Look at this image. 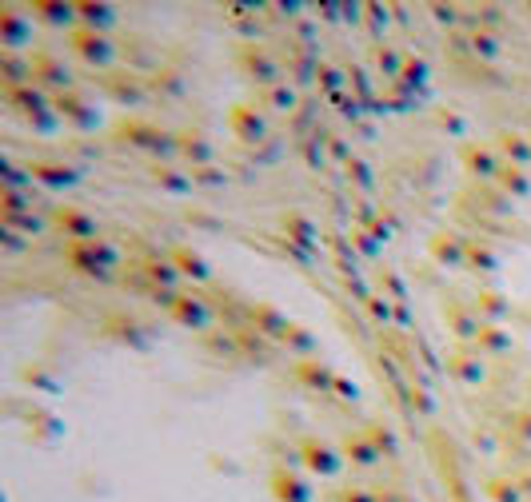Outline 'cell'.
I'll use <instances>...</instances> for the list:
<instances>
[{"label":"cell","mask_w":531,"mask_h":502,"mask_svg":"<svg viewBox=\"0 0 531 502\" xmlns=\"http://www.w3.org/2000/svg\"><path fill=\"white\" fill-rule=\"evenodd\" d=\"M492 144H496V152H499L504 164H516V168L531 164V136L519 132V128H499Z\"/></svg>","instance_id":"44dd1931"},{"label":"cell","mask_w":531,"mask_h":502,"mask_svg":"<svg viewBox=\"0 0 531 502\" xmlns=\"http://www.w3.org/2000/svg\"><path fill=\"white\" fill-rule=\"evenodd\" d=\"M472 311L479 315V323H496V327H504V319L512 315V299L499 295L496 287H479L476 295H472Z\"/></svg>","instance_id":"603a6c76"},{"label":"cell","mask_w":531,"mask_h":502,"mask_svg":"<svg viewBox=\"0 0 531 502\" xmlns=\"http://www.w3.org/2000/svg\"><path fill=\"white\" fill-rule=\"evenodd\" d=\"M28 36H33V16L16 13L13 5L0 8V44H5V53H16V48H25Z\"/></svg>","instance_id":"d6986e66"},{"label":"cell","mask_w":531,"mask_h":502,"mask_svg":"<svg viewBox=\"0 0 531 502\" xmlns=\"http://www.w3.org/2000/svg\"><path fill=\"white\" fill-rule=\"evenodd\" d=\"M96 84H100V92L113 100V104H124V108L144 104V96H148L144 80L133 76V72H100Z\"/></svg>","instance_id":"4fadbf2b"},{"label":"cell","mask_w":531,"mask_h":502,"mask_svg":"<svg viewBox=\"0 0 531 502\" xmlns=\"http://www.w3.org/2000/svg\"><path fill=\"white\" fill-rule=\"evenodd\" d=\"M344 168H348V179H356V188H372V168H368L359 156H352Z\"/></svg>","instance_id":"7dc6e473"},{"label":"cell","mask_w":531,"mask_h":502,"mask_svg":"<svg viewBox=\"0 0 531 502\" xmlns=\"http://www.w3.org/2000/svg\"><path fill=\"white\" fill-rule=\"evenodd\" d=\"M28 64H33V84H40L48 96L76 88L73 84V72L64 68V60H56L53 53H33V56H28Z\"/></svg>","instance_id":"7c38bea8"},{"label":"cell","mask_w":531,"mask_h":502,"mask_svg":"<svg viewBox=\"0 0 531 502\" xmlns=\"http://www.w3.org/2000/svg\"><path fill=\"white\" fill-rule=\"evenodd\" d=\"M428 259L436 267H467V236H459L456 227H439L436 236H428Z\"/></svg>","instance_id":"8fae6325"},{"label":"cell","mask_w":531,"mask_h":502,"mask_svg":"<svg viewBox=\"0 0 531 502\" xmlns=\"http://www.w3.org/2000/svg\"><path fill=\"white\" fill-rule=\"evenodd\" d=\"M268 490H272L276 502H312V487H308V478L292 470L288 463H276L268 470Z\"/></svg>","instance_id":"5bb4252c"},{"label":"cell","mask_w":531,"mask_h":502,"mask_svg":"<svg viewBox=\"0 0 531 502\" xmlns=\"http://www.w3.org/2000/svg\"><path fill=\"white\" fill-rule=\"evenodd\" d=\"M5 227H8V232H28V236H36V232H44V219L16 212V216H5Z\"/></svg>","instance_id":"f6af8a7d"},{"label":"cell","mask_w":531,"mask_h":502,"mask_svg":"<svg viewBox=\"0 0 531 502\" xmlns=\"http://www.w3.org/2000/svg\"><path fill=\"white\" fill-rule=\"evenodd\" d=\"M48 227H56V232L68 236V244H88V239H100L96 232V219L84 212V208H73V204H56L53 212H48Z\"/></svg>","instance_id":"30bf717a"},{"label":"cell","mask_w":531,"mask_h":502,"mask_svg":"<svg viewBox=\"0 0 531 502\" xmlns=\"http://www.w3.org/2000/svg\"><path fill=\"white\" fill-rule=\"evenodd\" d=\"M372 64L379 68V76H399L404 72V53H396L392 44H384V40H379V44H372Z\"/></svg>","instance_id":"ab89813d"},{"label":"cell","mask_w":531,"mask_h":502,"mask_svg":"<svg viewBox=\"0 0 531 502\" xmlns=\"http://www.w3.org/2000/svg\"><path fill=\"white\" fill-rule=\"evenodd\" d=\"M467 48H472L476 56H484V60H496L499 56V36L484 33V28H472V33H467Z\"/></svg>","instance_id":"60d3db41"},{"label":"cell","mask_w":531,"mask_h":502,"mask_svg":"<svg viewBox=\"0 0 531 502\" xmlns=\"http://www.w3.org/2000/svg\"><path fill=\"white\" fill-rule=\"evenodd\" d=\"M472 196L479 199L476 208L479 212H487V216H504V212H512V204H516V199L504 196L496 184H479V188H472Z\"/></svg>","instance_id":"d590c367"},{"label":"cell","mask_w":531,"mask_h":502,"mask_svg":"<svg viewBox=\"0 0 531 502\" xmlns=\"http://www.w3.org/2000/svg\"><path fill=\"white\" fill-rule=\"evenodd\" d=\"M459 164H464V172L472 176V179H479V184H496L504 159H499L496 144H484V140H467V144H459Z\"/></svg>","instance_id":"52a82bcc"},{"label":"cell","mask_w":531,"mask_h":502,"mask_svg":"<svg viewBox=\"0 0 531 502\" xmlns=\"http://www.w3.org/2000/svg\"><path fill=\"white\" fill-rule=\"evenodd\" d=\"M168 259H172V267L180 271V279H192V284H204L212 271H208V264H204V256L200 251H192V247H172L168 251Z\"/></svg>","instance_id":"f546056e"},{"label":"cell","mask_w":531,"mask_h":502,"mask_svg":"<svg viewBox=\"0 0 531 502\" xmlns=\"http://www.w3.org/2000/svg\"><path fill=\"white\" fill-rule=\"evenodd\" d=\"M5 104L16 108V112H40V108H53V96L44 88L20 84V88H5Z\"/></svg>","instance_id":"f1b7e54d"},{"label":"cell","mask_w":531,"mask_h":502,"mask_svg":"<svg viewBox=\"0 0 531 502\" xmlns=\"http://www.w3.org/2000/svg\"><path fill=\"white\" fill-rule=\"evenodd\" d=\"M28 179L44 188H68L80 179V172L73 164H60V159H28Z\"/></svg>","instance_id":"cb8c5ba5"},{"label":"cell","mask_w":531,"mask_h":502,"mask_svg":"<svg viewBox=\"0 0 531 502\" xmlns=\"http://www.w3.org/2000/svg\"><path fill=\"white\" fill-rule=\"evenodd\" d=\"M399 80H404V84H424L428 80V60L404 56V72H399Z\"/></svg>","instance_id":"bcb514c9"},{"label":"cell","mask_w":531,"mask_h":502,"mask_svg":"<svg viewBox=\"0 0 531 502\" xmlns=\"http://www.w3.org/2000/svg\"><path fill=\"white\" fill-rule=\"evenodd\" d=\"M444 367H447V375H452L456 383H464V387H479V383L487 379L484 355H479L476 347H467V343L447 347V351H444Z\"/></svg>","instance_id":"9c48e42d"},{"label":"cell","mask_w":531,"mask_h":502,"mask_svg":"<svg viewBox=\"0 0 531 502\" xmlns=\"http://www.w3.org/2000/svg\"><path fill=\"white\" fill-rule=\"evenodd\" d=\"M496 188H499L504 196H512V199H527V196H531V176H527V168L504 164V168H499Z\"/></svg>","instance_id":"836d02e7"},{"label":"cell","mask_w":531,"mask_h":502,"mask_svg":"<svg viewBox=\"0 0 531 502\" xmlns=\"http://www.w3.org/2000/svg\"><path fill=\"white\" fill-rule=\"evenodd\" d=\"M484 495L492 502H524V490H519V483L512 475H492L484 478Z\"/></svg>","instance_id":"f35d334b"},{"label":"cell","mask_w":531,"mask_h":502,"mask_svg":"<svg viewBox=\"0 0 531 502\" xmlns=\"http://www.w3.org/2000/svg\"><path fill=\"white\" fill-rule=\"evenodd\" d=\"M53 112L56 116H64L68 124H76V128H96L100 124V112H96V104L88 100L80 88H68V92H56L53 96Z\"/></svg>","instance_id":"9a60e30c"},{"label":"cell","mask_w":531,"mask_h":502,"mask_svg":"<svg viewBox=\"0 0 531 502\" xmlns=\"http://www.w3.org/2000/svg\"><path fill=\"white\" fill-rule=\"evenodd\" d=\"M339 455H344V463H352V467H359V470H368V467H376L379 463V450L372 447V439L364 435V427L359 430H339Z\"/></svg>","instance_id":"e0dca14e"},{"label":"cell","mask_w":531,"mask_h":502,"mask_svg":"<svg viewBox=\"0 0 531 502\" xmlns=\"http://www.w3.org/2000/svg\"><path fill=\"white\" fill-rule=\"evenodd\" d=\"M116 144H128V148H140V152H156V156H172L176 152V132H164L152 120H140V116H128L113 128Z\"/></svg>","instance_id":"6da1fadb"},{"label":"cell","mask_w":531,"mask_h":502,"mask_svg":"<svg viewBox=\"0 0 531 502\" xmlns=\"http://www.w3.org/2000/svg\"><path fill=\"white\" fill-rule=\"evenodd\" d=\"M376 502H412V498H408V490L399 483H379L376 487Z\"/></svg>","instance_id":"681fc988"},{"label":"cell","mask_w":531,"mask_h":502,"mask_svg":"<svg viewBox=\"0 0 531 502\" xmlns=\"http://www.w3.org/2000/svg\"><path fill=\"white\" fill-rule=\"evenodd\" d=\"M280 232H284L288 239H292V244H304V247H312L316 239H320L316 224H312V219H308L304 212H296V208H292V212H284V216H280Z\"/></svg>","instance_id":"1f68e13d"},{"label":"cell","mask_w":531,"mask_h":502,"mask_svg":"<svg viewBox=\"0 0 531 502\" xmlns=\"http://www.w3.org/2000/svg\"><path fill=\"white\" fill-rule=\"evenodd\" d=\"M332 395H336V399H344V403H356V399H359V387H356V383H348L344 375H336Z\"/></svg>","instance_id":"816d5d0a"},{"label":"cell","mask_w":531,"mask_h":502,"mask_svg":"<svg viewBox=\"0 0 531 502\" xmlns=\"http://www.w3.org/2000/svg\"><path fill=\"white\" fill-rule=\"evenodd\" d=\"M436 124H439V128H447V132H452V136L464 132V120L452 116V112H436Z\"/></svg>","instance_id":"6f0895ef"},{"label":"cell","mask_w":531,"mask_h":502,"mask_svg":"<svg viewBox=\"0 0 531 502\" xmlns=\"http://www.w3.org/2000/svg\"><path fill=\"white\" fill-rule=\"evenodd\" d=\"M140 271H144V279H148V287H164V291H180V271L172 267V259H160V256H152V259H144L140 264Z\"/></svg>","instance_id":"4dcf8cb0"},{"label":"cell","mask_w":531,"mask_h":502,"mask_svg":"<svg viewBox=\"0 0 531 502\" xmlns=\"http://www.w3.org/2000/svg\"><path fill=\"white\" fill-rule=\"evenodd\" d=\"M312 76H316V84L324 88V92H332V88H339V68L336 64H328V60H316V68H312Z\"/></svg>","instance_id":"ee69618b"},{"label":"cell","mask_w":531,"mask_h":502,"mask_svg":"<svg viewBox=\"0 0 531 502\" xmlns=\"http://www.w3.org/2000/svg\"><path fill=\"white\" fill-rule=\"evenodd\" d=\"M292 375H296V383H304L316 395H332V387H336V371L328 363H320V359H296Z\"/></svg>","instance_id":"7402d4cb"},{"label":"cell","mask_w":531,"mask_h":502,"mask_svg":"<svg viewBox=\"0 0 531 502\" xmlns=\"http://www.w3.org/2000/svg\"><path fill=\"white\" fill-rule=\"evenodd\" d=\"M512 478L519 483V490H524V498H531V470H512Z\"/></svg>","instance_id":"680465c9"},{"label":"cell","mask_w":531,"mask_h":502,"mask_svg":"<svg viewBox=\"0 0 531 502\" xmlns=\"http://www.w3.org/2000/svg\"><path fill=\"white\" fill-rule=\"evenodd\" d=\"M64 259L73 264V271L93 279H108L116 267V251L104 239H88V244H64Z\"/></svg>","instance_id":"277c9868"},{"label":"cell","mask_w":531,"mask_h":502,"mask_svg":"<svg viewBox=\"0 0 531 502\" xmlns=\"http://www.w3.org/2000/svg\"><path fill=\"white\" fill-rule=\"evenodd\" d=\"M232 339H236V347H240V359H252V363H268V359L276 355V343H272V339H264L260 331L244 327V323H236V327H232Z\"/></svg>","instance_id":"484cf974"},{"label":"cell","mask_w":531,"mask_h":502,"mask_svg":"<svg viewBox=\"0 0 531 502\" xmlns=\"http://www.w3.org/2000/svg\"><path fill=\"white\" fill-rule=\"evenodd\" d=\"M472 347L484 359H499V355H512L516 335H512V331H504V327H496V323H479V335H476Z\"/></svg>","instance_id":"4316f807"},{"label":"cell","mask_w":531,"mask_h":502,"mask_svg":"<svg viewBox=\"0 0 531 502\" xmlns=\"http://www.w3.org/2000/svg\"><path fill=\"white\" fill-rule=\"evenodd\" d=\"M188 176H192V184H224V176H220L212 164H208V168H192Z\"/></svg>","instance_id":"db71d44e"},{"label":"cell","mask_w":531,"mask_h":502,"mask_svg":"<svg viewBox=\"0 0 531 502\" xmlns=\"http://www.w3.org/2000/svg\"><path fill=\"white\" fill-rule=\"evenodd\" d=\"M296 455H300V463H304L308 475H320V478H336L339 467H344L339 447H332L328 439H320V435H304V439H300Z\"/></svg>","instance_id":"5b68a950"},{"label":"cell","mask_w":531,"mask_h":502,"mask_svg":"<svg viewBox=\"0 0 531 502\" xmlns=\"http://www.w3.org/2000/svg\"><path fill=\"white\" fill-rule=\"evenodd\" d=\"M507 430H512V439H519V443H531V407L512 410V419H507Z\"/></svg>","instance_id":"7bdbcfd3"},{"label":"cell","mask_w":531,"mask_h":502,"mask_svg":"<svg viewBox=\"0 0 531 502\" xmlns=\"http://www.w3.org/2000/svg\"><path fill=\"white\" fill-rule=\"evenodd\" d=\"M467 271H484V275H492V271H499V251L487 244V239H476L467 236Z\"/></svg>","instance_id":"d6a6232c"},{"label":"cell","mask_w":531,"mask_h":502,"mask_svg":"<svg viewBox=\"0 0 531 502\" xmlns=\"http://www.w3.org/2000/svg\"><path fill=\"white\" fill-rule=\"evenodd\" d=\"M168 315L176 319L180 327H192V331H204L208 327V319H212V304H208L200 291H180L176 295V304Z\"/></svg>","instance_id":"2e32d148"},{"label":"cell","mask_w":531,"mask_h":502,"mask_svg":"<svg viewBox=\"0 0 531 502\" xmlns=\"http://www.w3.org/2000/svg\"><path fill=\"white\" fill-rule=\"evenodd\" d=\"M336 502H376V487H344Z\"/></svg>","instance_id":"c3c4849f"},{"label":"cell","mask_w":531,"mask_h":502,"mask_svg":"<svg viewBox=\"0 0 531 502\" xmlns=\"http://www.w3.org/2000/svg\"><path fill=\"white\" fill-rule=\"evenodd\" d=\"M176 152L188 159L192 168H208L216 156V148L204 140V132H196V128H180L176 132Z\"/></svg>","instance_id":"d4e9b609"},{"label":"cell","mask_w":531,"mask_h":502,"mask_svg":"<svg viewBox=\"0 0 531 502\" xmlns=\"http://www.w3.org/2000/svg\"><path fill=\"white\" fill-rule=\"evenodd\" d=\"M364 307L372 311V319H379V323H388V319H392V307H388V304H384V299H379V295H372V299H368Z\"/></svg>","instance_id":"9f6ffc18"},{"label":"cell","mask_w":531,"mask_h":502,"mask_svg":"<svg viewBox=\"0 0 531 502\" xmlns=\"http://www.w3.org/2000/svg\"><path fill=\"white\" fill-rule=\"evenodd\" d=\"M0 76H5V88H20V84H33V64L16 53L0 56Z\"/></svg>","instance_id":"8d00e7d4"},{"label":"cell","mask_w":531,"mask_h":502,"mask_svg":"<svg viewBox=\"0 0 531 502\" xmlns=\"http://www.w3.org/2000/svg\"><path fill=\"white\" fill-rule=\"evenodd\" d=\"M152 179L156 184H164L168 192H188V188H192V176H176V168H152Z\"/></svg>","instance_id":"b9f144b4"},{"label":"cell","mask_w":531,"mask_h":502,"mask_svg":"<svg viewBox=\"0 0 531 502\" xmlns=\"http://www.w3.org/2000/svg\"><path fill=\"white\" fill-rule=\"evenodd\" d=\"M432 16L439 20V24H447V28L459 24V8L456 5H432Z\"/></svg>","instance_id":"f5cc1de1"},{"label":"cell","mask_w":531,"mask_h":502,"mask_svg":"<svg viewBox=\"0 0 531 502\" xmlns=\"http://www.w3.org/2000/svg\"><path fill=\"white\" fill-rule=\"evenodd\" d=\"M64 48L80 60V64L100 68V72H108V64H113V56H116V44L108 40V33H96V28H84V24L64 33Z\"/></svg>","instance_id":"7a4b0ae2"},{"label":"cell","mask_w":531,"mask_h":502,"mask_svg":"<svg viewBox=\"0 0 531 502\" xmlns=\"http://www.w3.org/2000/svg\"><path fill=\"white\" fill-rule=\"evenodd\" d=\"M499 24H504L499 8H492V5H487V8H479V24H476V28H484V33H487V28H499Z\"/></svg>","instance_id":"11a10c76"},{"label":"cell","mask_w":531,"mask_h":502,"mask_svg":"<svg viewBox=\"0 0 531 502\" xmlns=\"http://www.w3.org/2000/svg\"><path fill=\"white\" fill-rule=\"evenodd\" d=\"M364 435L372 439V447L379 450V459H396V455H399L396 435H392V427H388L384 419H368V423H364Z\"/></svg>","instance_id":"74e56055"},{"label":"cell","mask_w":531,"mask_h":502,"mask_svg":"<svg viewBox=\"0 0 531 502\" xmlns=\"http://www.w3.org/2000/svg\"><path fill=\"white\" fill-rule=\"evenodd\" d=\"M244 315H248V327L260 331L264 339H272L276 347H284L288 343V335H292V319L284 315L276 304H268V299H256V304H248L244 307Z\"/></svg>","instance_id":"8992f818"},{"label":"cell","mask_w":531,"mask_h":502,"mask_svg":"<svg viewBox=\"0 0 531 502\" xmlns=\"http://www.w3.org/2000/svg\"><path fill=\"white\" fill-rule=\"evenodd\" d=\"M28 16H33L36 24L64 28V33L76 28V5H68V0H33V5H28Z\"/></svg>","instance_id":"ac0fdd59"},{"label":"cell","mask_w":531,"mask_h":502,"mask_svg":"<svg viewBox=\"0 0 531 502\" xmlns=\"http://www.w3.org/2000/svg\"><path fill=\"white\" fill-rule=\"evenodd\" d=\"M296 104H300V96H296V88L288 84V80H280V84L260 88L256 92V108H264V112H292Z\"/></svg>","instance_id":"83f0119b"},{"label":"cell","mask_w":531,"mask_h":502,"mask_svg":"<svg viewBox=\"0 0 531 502\" xmlns=\"http://www.w3.org/2000/svg\"><path fill=\"white\" fill-rule=\"evenodd\" d=\"M439 315H444V327L456 335V343H476L479 335V315L472 311V299H459V295H444L439 299Z\"/></svg>","instance_id":"ba28073f"},{"label":"cell","mask_w":531,"mask_h":502,"mask_svg":"<svg viewBox=\"0 0 531 502\" xmlns=\"http://www.w3.org/2000/svg\"><path fill=\"white\" fill-rule=\"evenodd\" d=\"M379 284L388 287V295H392L396 304H404V299H408V291H404V284H399V279H396V271H388V267H384V275H379Z\"/></svg>","instance_id":"f907efd6"},{"label":"cell","mask_w":531,"mask_h":502,"mask_svg":"<svg viewBox=\"0 0 531 502\" xmlns=\"http://www.w3.org/2000/svg\"><path fill=\"white\" fill-rule=\"evenodd\" d=\"M236 68L244 72L248 80L260 88H272L280 84V76H284V68H280V60L272 56V48L268 44H256V40H244V44L236 48Z\"/></svg>","instance_id":"3957f363"},{"label":"cell","mask_w":531,"mask_h":502,"mask_svg":"<svg viewBox=\"0 0 531 502\" xmlns=\"http://www.w3.org/2000/svg\"><path fill=\"white\" fill-rule=\"evenodd\" d=\"M116 20L113 5H93V0H76V24L84 28H96V33H104L108 24Z\"/></svg>","instance_id":"e575fe53"},{"label":"cell","mask_w":531,"mask_h":502,"mask_svg":"<svg viewBox=\"0 0 531 502\" xmlns=\"http://www.w3.org/2000/svg\"><path fill=\"white\" fill-rule=\"evenodd\" d=\"M228 132H232L240 144H256V140H264V116H260V108L252 104H236L232 112H228Z\"/></svg>","instance_id":"ffe728a7"}]
</instances>
